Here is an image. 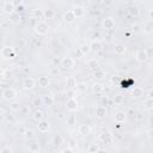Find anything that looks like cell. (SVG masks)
I'll list each match as a JSON object with an SVG mask.
<instances>
[{"instance_id": "1", "label": "cell", "mask_w": 153, "mask_h": 153, "mask_svg": "<svg viewBox=\"0 0 153 153\" xmlns=\"http://www.w3.org/2000/svg\"><path fill=\"white\" fill-rule=\"evenodd\" d=\"M33 30H35V32L37 33V35H39V36H43V35H47L48 33V31H49V25L45 23V22H43V20H37V23L35 24V26H33Z\"/></svg>"}, {"instance_id": "2", "label": "cell", "mask_w": 153, "mask_h": 153, "mask_svg": "<svg viewBox=\"0 0 153 153\" xmlns=\"http://www.w3.org/2000/svg\"><path fill=\"white\" fill-rule=\"evenodd\" d=\"M16 54H17V51H16V49L13 47H4L1 49V56L4 59H6V60L13 59L16 56Z\"/></svg>"}, {"instance_id": "3", "label": "cell", "mask_w": 153, "mask_h": 153, "mask_svg": "<svg viewBox=\"0 0 153 153\" xmlns=\"http://www.w3.org/2000/svg\"><path fill=\"white\" fill-rule=\"evenodd\" d=\"M2 98L6 99V100L12 102V100H14V99L17 98V92H16L13 88H11V87H6V88L2 91Z\"/></svg>"}, {"instance_id": "4", "label": "cell", "mask_w": 153, "mask_h": 153, "mask_svg": "<svg viewBox=\"0 0 153 153\" xmlns=\"http://www.w3.org/2000/svg\"><path fill=\"white\" fill-rule=\"evenodd\" d=\"M74 60L69 56H66V57H62L61 61H60V66L63 68V69H71L74 67Z\"/></svg>"}, {"instance_id": "5", "label": "cell", "mask_w": 153, "mask_h": 153, "mask_svg": "<svg viewBox=\"0 0 153 153\" xmlns=\"http://www.w3.org/2000/svg\"><path fill=\"white\" fill-rule=\"evenodd\" d=\"M22 85H23V88H24L25 91H30V90H32V88L36 86V81H35L33 78H31V76H26V78H24Z\"/></svg>"}, {"instance_id": "6", "label": "cell", "mask_w": 153, "mask_h": 153, "mask_svg": "<svg viewBox=\"0 0 153 153\" xmlns=\"http://www.w3.org/2000/svg\"><path fill=\"white\" fill-rule=\"evenodd\" d=\"M106 115H108L106 106H104V105H98V106H96V109H94V116H96L97 118L103 120V118L106 117Z\"/></svg>"}, {"instance_id": "7", "label": "cell", "mask_w": 153, "mask_h": 153, "mask_svg": "<svg viewBox=\"0 0 153 153\" xmlns=\"http://www.w3.org/2000/svg\"><path fill=\"white\" fill-rule=\"evenodd\" d=\"M37 129H38V131H39V133H43V134H44V133H48V131H49V129H50V123L43 118V120L38 121Z\"/></svg>"}, {"instance_id": "8", "label": "cell", "mask_w": 153, "mask_h": 153, "mask_svg": "<svg viewBox=\"0 0 153 153\" xmlns=\"http://www.w3.org/2000/svg\"><path fill=\"white\" fill-rule=\"evenodd\" d=\"M66 109L69 111H75L78 109V100L76 98H68L66 102Z\"/></svg>"}, {"instance_id": "9", "label": "cell", "mask_w": 153, "mask_h": 153, "mask_svg": "<svg viewBox=\"0 0 153 153\" xmlns=\"http://www.w3.org/2000/svg\"><path fill=\"white\" fill-rule=\"evenodd\" d=\"M114 120L117 123H123L127 120V114L124 111H121V110L120 111H116L115 115H114Z\"/></svg>"}, {"instance_id": "10", "label": "cell", "mask_w": 153, "mask_h": 153, "mask_svg": "<svg viewBox=\"0 0 153 153\" xmlns=\"http://www.w3.org/2000/svg\"><path fill=\"white\" fill-rule=\"evenodd\" d=\"M135 59H136V61H139V62H146V61L148 60V57H147V55H146L145 49L137 50V51L135 53Z\"/></svg>"}, {"instance_id": "11", "label": "cell", "mask_w": 153, "mask_h": 153, "mask_svg": "<svg viewBox=\"0 0 153 153\" xmlns=\"http://www.w3.org/2000/svg\"><path fill=\"white\" fill-rule=\"evenodd\" d=\"M115 25H116V23H115V20L111 17H108V18H105L103 20V26L106 30H112L115 27Z\"/></svg>"}, {"instance_id": "12", "label": "cell", "mask_w": 153, "mask_h": 153, "mask_svg": "<svg viewBox=\"0 0 153 153\" xmlns=\"http://www.w3.org/2000/svg\"><path fill=\"white\" fill-rule=\"evenodd\" d=\"M91 90H92L93 93H96V94H100V93L104 92V85H103L102 82H94V84H92Z\"/></svg>"}, {"instance_id": "13", "label": "cell", "mask_w": 153, "mask_h": 153, "mask_svg": "<svg viewBox=\"0 0 153 153\" xmlns=\"http://www.w3.org/2000/svg\"><path fill=\"white\" fill-rule=\"evenodd\" d=\"M42 102H43V104H44L45 106L50 108V106H53V105H54L55 99H54V97H53L51 94H44V96L42 97Z\"/></svg>"}, {"instance_id": "14", "label": "cell", "mask_w": 153, "mask_h": 153, "mask_svg": "<svg viewBox=\"0 0 153 153\" xmlns=\"http://www.w3.org/2000/svg\"><path fill=\"white\" fill-rule=\"evenodd\" d=\"M4 12L7 13V14H12L14 11H16V6L12 4V1H7L4 4V7H2Z\"/></svg>"}, {"instance_id": "15", "label": "cell", "mask_w": 153, "mask_h": 153, "mask_svg": "<svg viewBox=\"0 0 153 153\" xmlns=\"http://www.w3.org/2000/svg\"><path fill=\"white\" fill-rule=\"evenodd\" d=\"M90 49L91 51L93 53H98L102 50V43L98 41V39H93L91 43H90Z\"/></svg>"}, {"instance_id": "16", "label": "cell", "mask_w": 153, "mask_h": 153, "mask_svg": "<svg viewBox=\"0 0 153 153\" xmlns=\"http://www.w3.org/2000/svg\"><path fill=\"white\" fill-rule=\"evenodd\" d=\"M37 84H38V86H39V87L44 88V87H48V86H49L50 80H49V78H48V76L42 75V76H39V78L37 79Z\"/></svg>"}, {"instance_id": "17", "label": "cell", "mask_w": 153, "mask_h": 153, "mask_svg": "<svg viewBox=\"0 0 153 153\" xmlns=\"http://www.w3.org/2000/svg\"><path fill=\"white\" fill-rule=\"evenodd\" d=\"M143 93H145V91H143V88L142 87H140V86H135L133 90H131V97L133 98H141L142 96H143Z\"/></svg>"}, {"instance_id": "18", "label": "cell", "mask_w": 153, "mask_h": 153, "mask_svg": "<svg viewBox=\"0 0 153 153\" xmlns=\"http://www.w3.org/2000/svg\"><path fill=\"white\" fill-rule=\"evenodd\" d=\"M78 131H79V134H81L84 136H87L91 133V127L88 124H80L78 127Z\"/></svg>"}, {"instance_id": "19", "label": "cell", "mask_w": 153, "mask_h": 153, "mask_svg": "<svg viewBox=\"0 0 153 153\" xmlns=\"http://www.w3.org/2000/svg\"><path fill=\"white\" fill-rule=\"evenodd\" d=\"M72 12H73V14H74L75 18H81L85 14V10L81 6H74L73 10H72Z\"/></svg>"}, {"instance_id": "20", "label": "cell", "mask_w": 153, "mask_h": 153, "mask_svg": "<svg viewBox=\"0 0 153 153\" xmlns=\"http://www.w3.org/2000/svg\"><path fill=\"white\" fill-rule=\"evenodd\" d=\"M75 19H76V18L74 17V14H73L72 11H67V12L63 14V20H65L67 24H72Z\"/></svg>"}, {"instance_id": "21", "label": "cell", "mask_w": 153, "mask_h": 153, "mask_svg": "<svg viewBox=\"0 0 153 153\" xmlns=\"http://www.w3.org/2000/svg\"><path fill=\"white\" fill-rule=\"evenodd\" d=\"M126 50H127V48H126V45L124 44H116L115 47H114V51H115V54H117V55H123V54H126Z\"/></svg>"}, {"instance_id": "22", "label": "cell", "mask_w": 153, "mask_h": 153, "mask_svg": "<svg viewBox=\"0 0 153 153\" xmlns=\"http://www.w3.org/2000/svg\"><path fill=\"white\" fill-rule=\"evenodd\" d=\"M44 19H54V17H55V11L54 10H51V8H47V10H44L43 11V16H42Z\"/></svg>"}, {"instance_id": "23", "label": "cell", "mask_w": 153, "mask_h": 153, "mask_svg": "<svg viewBox=\"0 0 153 153\" xmlns=\"http://www.w3.org/2000/svg\"><path fill=\"white\" fill-rule=\"evenodd\" d=\"M32 118H33L36 122H38V121H41V120H43V118H44V112H43L42 110L37 109V110H35V111L32 112Z\"/></svg>"}, {"instance_id": "24", "label": "cell", "mask_w": 153, "mask_h": 153, "mask_svg": "<svg viewBox=\"0 0 153 153\" xmlns=\"http://www.w3.org/2000/svg\"><path fill=\"white\" fill-rule=\"evenodd\" d=\"M93 78L98 79V80H102V79L105 78V72L102 68H97L96 71H93Z\"/></svg>"}, {"instance_id": "25", "label": "cell", "mask_w": 153, "mask_h": 153, "mask_svg": "<svg viewBox=\"0 0 153 153\" xmlns=\"http://www.w3.org/2000/svg\"><path fill=\"white\" fill-rule=\"evenodd\" d=\"M128 14H129L130 17L136 18V17H139V16H140V10H139L136 6H131V7H129V8H128Z\"/></svg>"}, {"instance_id": "26", "label": "cell", "mask_w": 153, "mask_h": 153, "mask_svg": "<svg viewBox=\"0 0 153 153\" xmlns=\"http://www.w3.org/2000/svg\"><path fill=\"white\" fill-rule=\"evenodd\" d=\"M87 67L92 71H96L97 68H99V61L96 60V59H91L88 62H87Z\"/></svg>"}, {"instance_id": "27", "label": "cell", "mask_w": 153, "mask_h": 153, "mask_svg": "<svg viewBox=\"0 0 153 153\" xmlns=\"http://www.w3.org/2000/svg\"><path fill=\"white\" fill-rule=\"evenodd\" d=\"M27 149H29L30 152H33V153L39 152V151H41V145H39L38 142H31V143H29Z\"/></svg>"}, {"instance_id": "28", "label": "cell", "mask_w": 153, "mask_h": 153, "mask_svg": "<svg viewBox=\"0 0 153 153\" xmlns=\"http://www.w3.org/2000/svg\"><path fill=\"white\" fill-rule=\"evenodd\" d=\"M75 91L76 92H80V93H84V92H86L87 91V85L85 84V82H76V85H75Z\"/></svg>"}, {"instance_id": "29", "label": "cell", "mask_w": 153, "mask_h": 153, "mask_svg": "<svg viewBox=\"0 0 153 153\" xmlns=\"http://www.w3.org/2000/svg\"><path fill=\"white\" fill-rule=\"evenodd\" d=\"M20 19H22L20 14H19L18 12H16V11H14L12 14H10V22H11V23L17 24V23H19V22H20Z\"/></svg>"}, {"instance_id": "30", "label": "cell", "mask_w": 153, "mask_h": 153, "mask_svg": "<svg viewBox=\"0 0 153 153\" xmlns=\"http://www.w3.org/2000/svg\"><path fill=\"white\" fill-rule=\"evenodd\" d=\"M79 51H80V54H81L82 56L87 55V54L91 51V49H90V44H87V43L81 44V45H80V48H79Z\"/></svg>"}, {"instance_id": "31", "label": "cell", "mask_w": 153, "mask_h": 153, "mask_svg": "<svg viewBox=\"0 0 153 153\" xmlns=\"http://www.w3.org/2000/svg\"><path fill=\"white\" fill-rule=\"evenodd\" d=\"M143 32L147 33V35H151V33L153 32V23H152L151 20L147 22V23L143 25Z\"/></svg>"}, {"instance_id": "32", "label": "cell", "mask_w": 153, "mask_h": 153, "mask_svg": "<svg viewBox=\"0 0 153 153\" xmlns=\"http://www.w3.org/2000/svg\"><path fill=\"white\" fill-rule=\"evenodd\" d=\"M100 151V147H99V143H91L88 147H87V152L88 153H97Z\"/></svg>"}, {"instance_id": "33", "label": "cell", "mask_w": 153, "mask_h": 153, "mask_svg": "<svg viewBox=\"0 0 153 153\" xmlns=\"http://www.w3.org/2000/svg\"><path fill=\"white\" fill-rule=\"evenodd\" d=\"M66 84H67V86H68L69 88H74L75 85H76V80H75L74 76H67V79H66Z\"/></svg>"}, {"instance_id": "34", "label": "cell", "mask_w": 153, "mask_h": 153, "mask_svg": "<svg viewBox=\"0 0 153 153\" xmlns=\"http://www.w3.org/2000/svg\"><path fill=\"white\" fill-rule=\"evenodd\" d=\"M112 100H114L115 104H118V105H120V104H123V103H124V96L117 93V94H115V96L112 97Z\"/></svg>"}, {"instance_id": "35", "label": "cell", "mask_w": 153, "mask_h": 153, "mask_svg": "<svg viewBox=\"0 0 153 153\" xmlns=\"http://www.w3.org/2000/svg\"><path fill=\"white\" fill-rule=\"evenodd\" d=\"M152 108H153V99L152 98H146L143 100V109L152 110Z\"/></svg>"}, {"instance_id": "36", "label": "cell", "mask_w": 153, "mask_h": 153, "mask_svg": "<svg viewBox=\"0 0 153 153\" xmlns=\"http://www.w3.org/2000/svg\"><path fill=\"white\" fill-rule=\"evenodd\" d=\"M53 143H54L55 146H60V145H62V143H63V137H62L60 134L55 135V136L53 137Z\"/></svg>"}, {"instance_id": "37", "label": "cell", "mask_w": 153, "mask_h": 153, "mask_svg": "<svg viewBox=\"0 0 153 153\" xmlns=\"http://www.w3.org/2000/svg\"><path fill=\"white\" fill-rule=\"evenodd\" d=\"M76 91H75V88H68L67 91H66V96H67V98H75L76 97Z\"/></svg>"}, {"instance_id": "38", "label": "cell", "mask_w": 153, "mask_h": 153, "mask_svg": "<svg viewBox=\"0 0 153 153\" xmlns=\"http://www.w3.org/2000/svg\"><path fill=\"white\" fill-rule=\"evenodd\" d=\"M27 140H30V139H33L35 137V133H33V130L32 129H25V133L23 134Z\"/></svg>"}, {"instance_id": "39", "label": "cell", "mask_w": 153, "mask_h": 153, "mask_svg": "<svg viewBox=\"0 0 153 153\" xmlns=\"http://www.w3.org/2000/svg\"><path fill=\"white\" fill-rule=\"evenodd\" d=\"M10 108H11L13 111H18V110H20V105H19L18 102H12V103L10 104Z\"/></svg>"}, {"instance_id": "40", "label": "cell", "mask_w": 153, "mask_h": 153, "mask_svg": "<svg viewBox=\"0 0 153 153\" xmlns=\"http://www.w3.org/2000/svg\"><path fill=\"white\" fill-rule=\"evenodd\" d=\"M99 140H100L102 142H104V143H106V142H109V134H105V133H102V134L99 135Z\"/></svg>"}, {"instance_id": "41", "label": "cell", "mask_w": 153, "mask_h": 153, "mask_svg": "<svg viewBox=\"0 0 153 153\" xmlns=\"http://www.w3.org/2000/svg\"><path fill=\"white\" fill-rule=\"evenodd\" d=\"M42 104H43L42 98H38V97L33 98V100H32V105H33V106H39V105H42Z\"/></svg>"}, {"instance_id": "42", "label": "cell", "mask_w": 153, "mask_h": 153, "mask_svg": "<svg viewBox=\"0 0 153 153\" xmlns=\"http://www.w3.org/2000/svg\"><path fill=\"white\" fill-rule=\"evenodd\" d=\"M67 124H69V126L75 124V116H74V115H69V116L67 117Z\"/></svg>"}, {"instance_id": "43", "label": "cell", "mask_w": 153, "mask_h": 153, "mask_svg": "<svg viewBox=\"0 0 153 153\" xmlns=\"http://www.w3.org/2000/svg\"><path fill=\"white\" fill-rule=\"evenodd\" d=\"M109 104V98H108V96L105 94V96H103L102 98H100V105H104V106H106Z\"/></svg>"}, {"instance_id": "44", "label": "cell", "mask_w": 153, "mask_h": 153, "mask_svg": "<svg viewBox=\"0 0 153 153\" xmlns=\"http://www.w3.org/2000/svg\"><path fill=\"white\" fill-rule=\"evenodd\" d=\"M145 51H146L147 57H148V59H151V57H152V55H153V48H152V47H148V48H146V49H145Z\"/></svg>"}, {"instance_id": "45", "label": "cell", "mask_w": 153, "mask_h": 153, "mask_svg": "<svg viewBox=\"0 0 153 153\" xmlns=\"http://www.w3.org/2000/svg\"><path fill=\"white\" fill-rule=\"evenodd\" d=\"M0 26H1V29H10V26H11V22H10V20L2 22V23L0 24Z\"/></svg>"}, {"instance_id": "46", "label": "cell", "mask_w": 153, "mask_h": 153, "mask_svg": "<svg viewBox=\"0 0 153 153\" xmlns=\"http://www.w3.org/2000/svg\"><path fill=\"white\" fill-rule=\"evenodd\" d=\"M131 31H133V32H140V31H141V26H140L139 24H134V25L131 26Z\"/></svg>"}, {"instance_id": "47", "label": "cell", "mask_w": 153, "mask_h": 153, "mask_svg": "<svg viewBox=\"0 0 153 153\" xmlns=\"http://www.w3.org/2000/svg\"><path fill=\"white\" fill-rule=\"evenodd\" d=\"M42 16H43V12H41L39 10H35V11H33V17H35L36 19H38V18L42 17Z\"/></svg>"}, {"instance_id": "48", "label": "cell", "mask_w": 153, "mask_h": 153, "mask_svg": "<svg viewBox=\"0 0 153 153\" xmlns=\"http://www.w3.org/2000/svg\"><path fill=\"white\" fill-rule=\"evenodd\" d=\"M68 146L72 147V148H74V147L76 146V141H75L74 139H69V140H68Z\"/></svg>"}, {"instance_id": "49", "label": "cell", "mask_w": 153, "mask_h": 153, "mask_svg": "<svg viewBox=\"0 0 153 153\" xmlns=\"http://www.w3.org/2000/svg\"><path fill=\"white\" fill-rule=\"evenodd\" d=\"M114 1H115V0H102V2H103L105 6H111V5L114 4Z\"/></svg>"}, {"instance_id": "50", "label": "cell", "mask_w": 153, "mask_h": 153, "mask_svg": "<svg viewBox=\"0 0 153 153\" xmlns=\"http://www.w3.org/2000/svg\"><path fill=\"white\" fill-rule=\"evenodd\" d=\"M73 151H74V148H72V147H69V146L62 149V152H63V153H72Z\"/></svg>"}, {"instance_id": "51", "label": "cell", "mask_w": 153, "mask_h": 153, "mask_svg": "<svg viewBox=\"0 0 153 153\" xmlns=\"http://www.w3.org/2000/svg\"><path fill=\"white\" fill-rule=\"evenodd\" d=\"M4 117L7 120V121H13V116H12V114H6V115H4Z\"/></svg>"}, {"instance_id": "52", "label": "cell", "mask_w": 153, "mask_h": 153, "mask_svg": "<svg viewBox=\"0 0 153 153\" xmlns=\"http://www.w3.org/2000/svg\"><path fill=\"white\" fill-rule=\"evenodd\" d=\"M0 152H12V148L11 147H2L1 149H0Z\"/></svg>"}, {"instance_id": "53", "label": "cell", "mask_w": 153, "mask_h": 153, "mask_svg": "<svg viewBox=\"0 0 153 153\" xmlns=\"http://www.w3.org/2000/svg\"><path fill=\"white\" fill-rule=\"evenodd\" d=\"M12 4L17 7V6H19V5H22V0H12Z\"/></svg>"}, {"instance_id": "54", "label": "cell", "mask_w": 153, "mask_h": 153, "mask_svg": "<svg viewBox=\"0 0 153 153\" xmlns=\"http://www.w3.org/2000/svg\"><path fill=\"white\" fill-rule=\"evenodd\" d=\"M16 8H17V10H16V12H18V13H19V12H22V11L24 10V6H23V4H22V5H19V6H17Z\"/></svg>"}, {"instance_id": "55", "label": "cell", "mask_w": 153, "mask_h": 153, "mask_svg": "<svg viewBox=\"0 0 153 153\" xmlns=\"http://www.w3.org/2000/svg\"><path fill=\"white\" fill-rule=\"evenodd\" d=\"M60 61H61V60H59V59L54 57V59H53V65H54V66H56V65H59V63H60Z\"/></svg>"}, {"instance_id": "56", "label": "cell", "mask_w": 153, "mask_h": 153, "mask_svg": "<svg viewBox=\"0 0 153 153\" xmlns=\"http://www.w3.org/2000/svg\"><path fill=\"white\" fill-rule=\"evenodd\" d=\"M27 111H29V109H27L26 106H23V108H22V112H23V115H26Z\"/></svg>"}, {"instance_id": "57", "label": "cell", "mask_w": 153, "mask_h": 153, "mask_svg": "<svg viewBox=\"0 0 153 153\" xmlns=\"http://www.w3.org/2000/svg\"><path fill=\"white\" fill-rule=\"evenodd\" d=\"M32 41H33V43H35L36 47H39V45H41V42H39V41H36V38L32 37Z\"/></svg>"}, {"instance_id": "58", "label": "cell", "mask_w": 153, "mask_h": 153, "mask_svg": "<svg viewBox=\"0 0 153 153\" xmlns=\"http://www.w3.org/2000/svg\"><path fill=\"white\" fill-rule=\"evenodd\" d=\"M147 98H153V92L152 91H148L147 92Z\"/></svg>"}, {"instance_id": "59", "label": "cell", "mask_w": 153, "mask_h": 153, "mask_svg": "<svg viewBox=\"0 0 153 153\" xmlns=\"http://www.w3.org/2000/svg\"><path fill=\"white\" fill-rule=\"evenodd\" d=\"M99 36H100V35H99V32H94V33L92 35V37H93V38H98Z\"/></svg>"}, {"instance_id": "60", "label": "cell", "mask_w": 153, "mask_h": 153, "mask_svg": "<svg viewBox=\"0 0 153 153\" xmlns=\"http://www.w3.org/2000/svg\"><path fill=\"white\" fill-rule=\"evenodd\" d=\"M94 16H100V11H97V12H93Z\"/></svg>"}, {"instance_id": "61", "label": "cell", "mask_w": 153, "mask_h": 153, "mask_svg": "<svg viewBox=\"0 0 153 153\" xmlns=\"http://www.w3.org/2000/svg\"><path fill=\"white\" fill-rule=\"evenodd\" d=\"M148 136H149V137L152 136V129H149V130H148Z\"/></svg>"}, {"instance_id": "62", "label": "cell", "mask_w": 153, "mask_h": 153, "mask_svg": "<svg viewBox=\"0 0 153 153\" xmlns=\"http://www.w3.org/2000/svg\"><path fill=\"white\" fill-rule=\"evenodd\" d=\"M29 71H30V69H29V68H26V67H25V68H24V72H25V73H29Z\"/></svg>"}, {"instance_id": "63", "label": "cell", "mask_w": 153, "mask_h": 153, "mask_svg": "<svg viewBox=\"0 0 153 153\" xmlns=\"http://www.w3.org/2000/svg\"><path fill=\"white\" fill-rule=\"evenodd\" d=\"M4 118H5L4 115H0V121H4Z\"/></svg>"}]
</instances>
